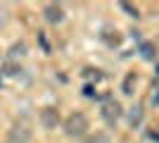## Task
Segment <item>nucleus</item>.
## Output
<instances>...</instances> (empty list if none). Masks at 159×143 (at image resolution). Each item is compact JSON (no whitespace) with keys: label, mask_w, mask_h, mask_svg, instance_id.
Returning <instances> with one entry per match:
<instances>
[{"label":"nucleus","mask_w":159,"mask_h":143,"mask_svg":"<svg viewBox=\"0 0 159 143\" xmlns=\"http://www.w3.org/2000/svg\"><path fill=\"white\" fill-rule=\"evenodd\" d=\"M26 43L24 41H19V43H12V45H10V50H7V57H10V60L12 62H19L21 57H26Z\"/></svg>","instance_id":"nucleus-6"},{"label":"nucleus","mask_w":159,"mask_h":143,"mask_svg":"<svg viewBox=\"0 0 159 143\" xmlns=\"http://www.w3.org/2000/svg\"><path fill=\"white\" fill-rule=\"evenodd\" d=\"M83 143H109V136L102 134V131H98V134H93V136H88Z\"/></svg>","instance_id":"nucleus-11"},{"label":"nucleus","mask_w":159,"mask_h":143,"mask_svg":"<svg viewBox=\"0 0 159 143\" xmlns=\"http://www.w3.org/2000/svg\"><path fill=\"white\" fill-rule=\"evenodd\" d=\"M140 55H143L145 60H154V45L152 43H143V45H140Z\"/></svg>","instance_id":"nucleus-10"},{"label":"nucleus","mask_w":159,"mask_h":143,"mask_svg":"<svg viewBox=\"0 0 159 143\" xmlns=\"http://www.w3.org/2000/svg\"><path fill=\"white\" fill-rule=\"evenodd\" d=\"M5 10H0V26H5V24H7V17H5Z\"/></svg>","instance_id":"nucleus-15"},{"label":"nucleus","mask_w":159,"mask_h":143,"mask_svg":"<svg viewBox=\"0 0 159 143\" xmlns=\"http://www.w3.org/2000/svg\"><path fill=\"white\" fill-rule=\"evenodd\" d=\"M100 115H102V119H105L109 126H114L116 124V119L121 117V105L114 98H107L105 102H102V110H100Z\"/></svg>","instance_id":"nucleus-3"},{"label":"nucleus","mask_w":159,"mask_h":143,"mask_svg":"<svg viewBox=\"0 0 159 143\" xmlns=\"http://www.w3.org/2000/svg\"><path fill=\"white\" fill-rule=\"evenodd\" d=\"M64 131H66V136H83L88 131V117L83 115V112H71V115L64 119Z\"/></svg>","instance_id":"nucleus-1"},{"label":"nucleus","mask_w":159,"mask_h":143,"mask_svg":"<svg viewBox=\"0 0 159 143\" xmlns=\"http://www.w3.org/2000/svg\"><path fill=\"white\" fill-rule=\"evenodd\" d=\"M100 76H102V74H100L98 69H86V79H95V81H98Z\"/></svg>","instance_id":"nucleus-13"},{"label":"nucleus","mask_w":159,"mask_h":143,"mask_svg":"<svg viewBox=\"0 0 159 143\" xmlns=\"http://www.w3.org/2000/svg\"><path fill=\"white\" fill-rule=\"evenodd\" d=\"M140 122H143V105H133L128 110V124L131 126H140Z\"/></svg>","instance_id":"nucleus-8"},{"label":"nucleus","mask_w":159,"mask_h":143,"mask_svg":"<svg viewBox=\"0 0 159 143\" xmlns=\"http://www.w3.org/2000/svg\"><path fill=\"white\" fill-rule=\"evenodd\" d=\"M43 14H45V19L50 21V24H62V21H64V7L57 5V2H48Z\"/></svg>","instance_id":"nucleus-5"},{"label":"nucleus","mask_w":159,"mask_h":143,"mask_svg":"<svg viewBox=\"0 0 159 143\" xmlns=\"http://www.w3.org/2000/svg\"><path fill=\"white\" fill-rule=\"evenodd\" d=\"M38 117H40V124H43L45 129H57V124H60V110L52 107V105L43 107Z\"/></svg>","instance_id":"nucleus-4"},{"label":"nucleus","mask_w":159,"mask_h":143,"mask_svg":"<svg viewBox=\"0 0 159 143\" xmlns=\"http://www.w3.org/2000/svg\"><path fill=\"white\" fill-rule=\"evenodd\" d=\"M31 136H33V129H31V122L26 117H19L12 124V129H10V141L12 143H29Z\"/></svg>","instance_id":"nucleus-2"},{"label":"nucleus","mask_w":159,"mask_h":143,"mask_svg":"<svg viewBox=\"0 0 159 143\" xmlns=\"http://www.w3.org/2000/svg\"><path fill=\"white\" fill-rule=\"evenodd\" d=\"M121 7H124L126 12H131L133 17H138V10H135V7H133V5H128V2H121Z\"/></svg>","instance_id":"nucleus-14"},{"label":"nucleus","mask_w":159,"mask_h":143,"mask_svg":"<svg viewBox=\"0 0 159 143\" xmlns=\"http://www.w3.org/2000/svg\"><path fill=\"white\" fill-rule=\"evenodd\" d=\"M102 41H105L109 48H114V45H121L124 36H121L116 29H105V31H102Z\"/></svg>","instance_id":"nucleus-7"},{"label":"nucleus","mask_w":159,"mask_h":143,"mask_svg":"<svg viewBox=\"0 0 159 143\" xmlns=\"http://www.w3.org/2000/svg\"><path fill=\"white\" fill-rule=\"evenodd\" d=\"M19 72H21V64H19V62L7 60L5 64H2V74H5V76H17Z\"/></svg>","instance_id":"nucleus-9"},{"label":"nucleus","mask_w":159,"mask_h":143,"mask_svg":"<svg viewBox=\"0 0 159 143\" xmlns=\"http://www.w3.org/2000/svg\"><path fill=\"white\" fill-rule=\"evenodd\" d=\"M133 86H135V76H126V81H124V93H133Z\"/></svg>","instance_id":"nucleus-12"}]
</instances>
